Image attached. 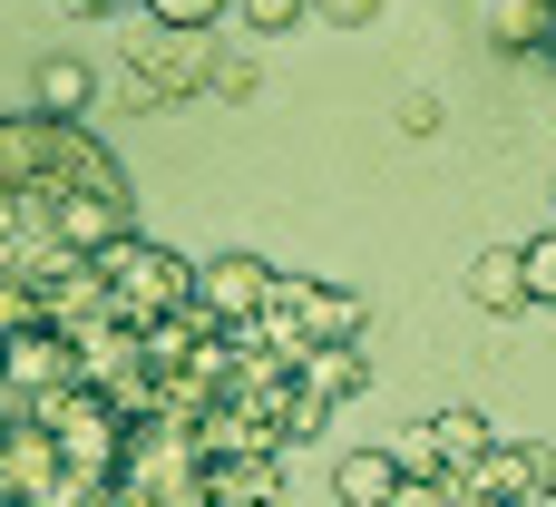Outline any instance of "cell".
<instances>
[{"instance_id":"d6986e66","label":"cell","mask_w":556,"mask_h":507,"mask_svg":"<svg viewBox=\"0 0 556 507\" xmlns=\"http://www.w3.org/2000/svg\"><path fill=\"white\" fill-rule=\"evenodd\" d=\"M68 10H88V20H108V10H147V0H68Z\"/></svg>"},{"instance_id":"7c38bea8","label":"cell","mask_w":556,"mask_h":507,"mask_svg":"<svg viewBox=\"0 0 556 507\" xmlns=\"http://www.w3.org/2000/svg\"><path fill=\"white\" fill-rule=\"evenodd\" d=\"M225 10H235V0H147V29H186V39H205Z\"/></svg>"},{"instance_id":"5b68a950","label":"cell","mask_w":556,"mask_h":507,"mask_svg":"<svg viewBox=\"0 0 556 507\" xmlns=\"http://www.w3.org/2000/svg\"><path fill=\"white\" fill-rule=\"evenodd\" d=\"M195 303H205L225 332H254L264 303H274V264H264V254H215V264L195 274Z\"/></svg>"},{"instance_id":"ba28073f","label":"cell","mask_w":556,"mask_h":507,"mask_svg":"<svg viewBox=\"0 0 556 507\" xmlns=\"http://www.w3.org/2000/svg\"><path fill=\"white\" fill-rule=\"evenodd\" d=\"M332 489H342V507H391L401 498V459H391V449H352V459L332 469Z\"/></svg>"},{"instance_id":"3957f363","label":"cell","mask_w":556,"mask_h":507,"mask_svg":"<svg viewBox=\"0 0 556 507\" xmlns=\"http://www.w3.org/2000/svg\"><path fill=\"white\" fill-rule=\"evenodd\" d=\"M98 303H108L117 332H147V322H166V313L195 303V264L166 254V244H147V235H127V244L98 254Z\"/></svg>"},{"instance_id":"277c9868","label":"cell","mask_w":556,"mask_h":507,"mask_svg":"<svg viewBox=\"0 0 556 507\" xmlns=\"http://www.w3.org/2000/svg\"><path fill=\"white\" fill-rule=\"evenodd\" d=\"M127 68H137V78H127V98H137V107H176V98L215 88V68H225V59H215L205 39H186V29H147V39L127 49Z\"/></svg>"},{"instance_id":"8fae6325","label":"cell","mask_w":556,"mask_h":507,"mask_svg":"<svg viewBox=\"0 0 556 507\" xmlns=\"http://www.w3.org/2000/svg\"><path fill=\"white\" fill-rule=\"evenodd\" d=\"M283 469L274 459H215V507H274Z\"/></svg>"},{"instance_id":"5bb4252c","label":"cell","mask_w":556,"mask_h":507,"mask_svg":"<svg viewBox=\"0 0 556 507\" xmlns=\"http://www.w3.org/2000/svg\"><path fill=\"white\" fill-rule=\"evenodd\" d=\"M303 10H313V0H235V20H244L254 39H283V29H293Z\"/></svg>"},{"instance_id":"ac0fdd59","label":"cell","mask_w":556,"mask_h":507,"mask_svg":"<svg viewBox=\"0 0 556 507\" xmlns=\"http://www.w3.org/2000/svg\"><path fill=\"white\" fill-rule=\"evenodd\" d=\"M254 88H264V68H254V59H225V68H215V98H235V107H244Z\"/></svg>"},{"instance_id":"6da1fadb","label":"cell","mask_w":556,"mask_h":507,"mask_svg":"<svg viewBox=\"0 0 556 507\" xmlns=\"http://www.w3.org/2000/svg\"><path fill=\"white\" fill-rule=\"evenodd\" d=\"M137 235V186L117 147H98L78 117L20 107L0 117V342L49 332L68 283Z\"/></svg>"},{"instance_id":"8992f818","label":"cell","mask_w":556,"mask_h":507,"mask_svg":"<svg viewBox=\"0 0 556 507\" xmlns=\"http://www.w3.org/2000/svg\"><path fill=\"white\" fill-rule=\"evenodd\" d=\"M538 489H556V449H538V440H498L479 469H459V498H489V507H518Z\"/></svg>"},{"instance_id":"30bf717a","label":"cell","mask_w":556,"mask_h":507,"mask_svg":"<svg viewBox=\"0 0 556 507\" xmlns=\"http://www.w3.org/2000/svg\"><path fill=\"white\" fill-rule=\"evenodd\" d=\"M88 98H98V68L88 59H39V107L49 117H78L88 127Z\"/></svg>"},{"instance_id":"7a4b0ae2","label":"cell","mask_w":556,"mask_h":507,"mask_svg":"<svg viewBox=\"0 0 556 507\" xmlns=\"http://www.w3.org/2000/svg\"><path fill=\"white\" fill-rule=\"evenodd\" d=\"M362 332H371V303L342 293V283H313V274H274V303L254 322V342L274 362H293V371L313 352H362Z\"/></svg>"},{"instance_id":"7402d4cb","label":"cell","mask_w":556,"mask_h":507,"mask_svg":"<svg viewBox=\"0 0 556 507\" xmlns=\"http://www.w3.org/2000/svg\"><path fill=\"white\" fill-rule=\"evenodd\" d=\"M0 507H29V498H0Z\"/></svg>"},{"instance_id":"52a82bcc","label":"cell","mask_w":556,"mask_h":507,"mask_svg":"<svg viewBox=\"0 0 556 507\" xmlns=\"http://www.w3.org/2000/svg\"><path fill=\"white\" fill-rule=\"evenodd\" d=\"M469 293H479V313H528V244H489L469 264Z\"/></svg>"},{"instance_id":"2e32d148","label":"cell","mask_w":556,"mask_h":507,"mask_svg":"<svg viewBox=\"0 0 556 507\" xmlns=\"http://www.w3.org/2000/svg\"><path fill=\"white\" fill-rule=\"evenodd\" d=\"M391 0H313V20H332V29H371Z\"/></svg>"},{"instance_id":"e0dca14e","label":"cell","mask_w":556,"mask_h":507,"mask_svg":"<svg viewBox=\"0 0 556 507\" xmlns=\"http://www.w3.org/2000/svg\"><path fill=\"white\" fill-rule=\"evenodd\" d=\"M391 507H459V479H401Z\"/></svg>"},{"instance_id":"9c48e42d","label":"cell","mask_w":556,"mask_h":507,"mask_svg":"<svg viewBox=\"0 0 556 507\" xmlns=\"http://www.w3.org/2000/svg\"><path fill=\"white\" fill-rule=\"evenodd\" d=\"M420 430H430V449H440V469H450V479H459V469H479V459L498 449L479 410H440V420H420Z\"/></svg>"},{"instance_id":"44dd1931","label":"cell","mask_w":556,"mask_h":507,"mask_svg":"<svg viewBox=\"0 0 556 507\" xmlns=\"http://www.w3.org/2000/svg\"><path fill=\"white\" fill-rule=\"evenodd\" d=\"M459 507H489V498H459Z\"/></svg>"},{"instance_id":"9a60e30c","label":"cell","mask_w":556,"mask_h":507,"mask_svg":"<svg viewBox=\"0 0 556 507\" xmlns=\"http://www.w3.org/2000/svg\"><path fill=\"white\" fill-rule=\"evenodd\" d=\"M528 303H556V225L528 244Z\"/></svg>"},{"instance_id":"4fadbf2b","label":"cell","mask_w":556,"mask_h":507,"mask_svg":"<svg viewBox=\"0 0 556 507\" xmlns=\"http://www.w3.org/2000/svg\"><path fill=\"white\" fill-rule=\"evenodd\" d=\"M303 391H323V401L362 391V352H313V362H303Z\"/></svg>"},{"instance_id":"ffe728a7","label":"cell","mask_w":556,"mask_h":507,"mask_svg":"<svg viewBox=\"0 0 556 507\" xmlns=\"http://www.w3.org/2000/svg\"><path fill=\"white\" fill-rule=\"evenodd\" d=\"M518 507H556V489H538V498H518Z\"/></svg>"}]
</instances>
